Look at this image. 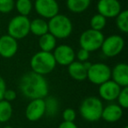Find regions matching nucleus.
Masks as SVG:
<instances>
[{
    "mask_svg": "<svg viewBox=\"0 0 128 128\" xmlns=\"http://www.w3.org/2000/svg\"><path fill=\"white\" fill-rule=\"evenodd\" d=\"M4 128H13L12 126H4Z\"/></svg>",
    "mask_w": 128,
    "mask_h": 128,
    "instance_id": "473e14b6",
    "label": "nucleus"
},
{
    "mask_svg": "<svg viewBox=\"0 0 128 128\" xmlns=\"http://www.w3.org/2000/svg\"><path fill=\"white\" fill-rule=\"evenodd\" d=\"M116 26L118 29L123 34L128 32V12L127 10H123L116 17Z\"/></svg>",
    "mask_w": 128,
    "mask_h": 128,
    "instance_id": "b1692460",
    "label": "nucleus"
},
{
    "mask_svg": "<svg viewBox=\"0 0 128 128\" xmlns=\"http://www.w3.org/2000/svg\"><path fill=\"white\" fill-rule=\"evenodd\" d=\"M30 67L32 72L44 76L54 70L56 67V62L53 53L39 51L34 54L31 58Z\"/></svg>",
    "mask_w": 128,
    "mask_h": 128,
    "instance_id": "f03ea898",
    "label": "nucleus"
},
{
    "mask_svg": "<svg viewBox=\"0 0 128 128\" xmlns=\"http://www.w3.org/2000/svg\"><path fill=\"white\" fill-rule=\"evenodd\" d=\"M53 55L56 64L60 66H68L76 59V53L74 49L68 45L62 44L54 49Z\"/></svg>",
    "mask_w": 128,
    "mask_h": 128,
    "instance_id": "9d476101",
    "label": "nucleus"
},
{
    "mask_svg": "<svg viewBox=\"0 0 128 128\" xmlns=\"http://www.w3.org/2000/svg\"><path fill=\"white\" fill-rule=\"evenodd\" d=\"M48 32L58 40L67 39L73 31V25L68 17L63 14H57L48 22Z\"/></svg>",
    "mask_w": 128,
    "mask_h": 128,
    "instance_id": "20e7f679",
    "label": "nucleus"
},
{
    "mask_svg": "<svg viewBox=\"0 0 128 128\" xmlns=\"http://www.w3.org/2000/svg\"><path fill=\"white\" fill-rule=\"evenodd\" d=\"M112 68L105 63H93L87 71V79L93 84L100 85L110 79Z\"/></svg>",
    "mask_w": 128,
    "mask_h": 128,
    "instance_id": "0eeeda50",
    "label": "nucleus"
},
{
    "mask_svg": "<svg viewBox=\"0 0 128 128\" xmlns=\"http://www.w3.org/2000/svg\"><path fill=\"white\" fill-rule=\"evenodd\" d=\"M110 79L121 88L128 86V66L124 62L118 63L112 70Z\"/></svg>",
    "mask_w": 128,
    "mask_h": 128,
    "instance_id": "2eb2a0df",
    "label": "nucleus"
},
{
    "mask_svg": "<svg viewBox=\"0 0 128 128\" xmlns=\"http://www.w3.org/2000/svg\"><path fill=\"white\" fill-rule=\"evenodd\" d=\"M104 39L103 32L93 29H87L79 37V44L81 48L90 52H94L100 49L102 43Z\"/></svg>",
    "mask_w": 128,
    "mask_h": 128,
    "instance_id": "423d86ee",
    "label": "nucleus"
},
{
    "mask_svg": "<svg viewBox=\"0 0 128 128\" xmlns=\"http://www.w3.org/2000/svg\"><path fill=\"white\" fill-rule=\"evenodd\" d=\"M124 109H122L118 104H110L104 107L101 118L107 123H116L123 117Z\"/></svg>",
    "mask_w": 128,
    "mask_h": 128,
    "instance_id": "dca6fc26",
    "label": "nucleus"
},
{
    "mask_svg": "<svg viewBox=\"0 0 128 128\" xmlns=\"http://www.w3.org/2000/svg\"><path fill=\"white\" fill-rule=\"evenodd\" d=\"M45 101V115L54 117L59 110V102L54 96H46Z\"/></svg>",
    "mask_w": 128,
    "mask_h": 128,
    "instance_id": "412c9836",
    "label": "nucleus"
},
{
    "mask_svg": "<svg viewBox=\"0 0 128 128\" xmlns=\"http://www.w3.org/2000/svg\"><path fill=\"white\" fill-rule=\"evenodd\" d=\"M107 24V18L102 16L99 13H96L94 16L91 17L90 21V28L96 31H100L104 29Z\"/></svg>",
    "mask_w": 128,
    "mask_h": 128,
    "instance_id": "393cba45",
    "label": "nucleus"
},
{
    "mask_svg": "<svg viewBox=\"0 0 128 128\" xmlns=\"http://www.w3.org/2000/svg\"><path fill=\"white\" fill-rule=\"evenodd\" d=\"M0 36H1V32H0Z\"/></svg>",
    "mask_w": 128,
    "mask_h": 128,
    "instance_id": "c9c22d12",
    "label": "nucleus"
},
{
    "mask_svg": "<svg viewBox=\"0 0 128 128\" xmlns=\"http://www.w3.org/2000/svg\"></svg>",
    "mask_w": 128,
    "mask_h": 128,
    "instance_id": "e433bc0d",
    "label": "nucleus"
},
{
    "mask_svg": "<svg viewBox=\"0 0 128 128\" xmlns=\"http://www.w3.org/2000/svg\"><path fill=\"white\" fill-rule=\"evenodd\" d=\"M14 8H16L20 15L27 17L32 12L34 4L31 0H16Z\"/></svg>",
    "mask_w": 128,
    "mask_h": 128,
    "instance_id": "5701e85b",
    "label": "nucleus"
},
{
    "mask_svg": "<svg viewBox=\"0 0 128 128\" xmlns=\"http://www.w3.org/2000/svg\"><path fill=\"white\" fill-rule=\"evenodd\" d=\"M76 58L80 62H87L90 58V52L84 49V48H80V49L77 51V53L76 54Z\"/></svg>",
    "mask_w": 128,
    "mask_h": 128,
    "instance_id": "c85d7f7f",
    "label": "nucleus"
},
{
    "mask_svg": "<svg viewBox=\"0 0 128 128\" xmlns=\"http://www.w3.org/2000/svg\"><path fill=\"white\" fill-rule=\"evenodd\" d=\"M6 90V84L4 79L0 76V100H3L4 93Z\"/></svg>",
    "mask_w": 128,
    "mask_h": 128,
    "instance_id": "7c9ffc66",
    "label": "nucleus"
},
{
    "mask_svg": "<svg viewBox=\"0 0 128 128\" xmlns=\"http://www.w3.org/2000/svg\"><path fill=\"white\" fill-rule=\"evenodd\" d=\"M96 10L99 14L106 18H116L122 11L118 0H98Z\"/></svg>",
    "mask_w": 128,
    "mask_h": 128,
    "instance_id": "9b49d317",
    "label": "nucleus"
},
{
    "mask_svg": "<svg viewBox=\"0 0 128 128\" xmlns=\"http://www.w3.org/2000/svg\"><path fill=\"white\" fill-rule=\"evenodd\" d=\"M8 34L15 40H21L30 34V20L28 17L17 15L10 20L7 26Z\"/></svg>",
    "mask_w": 128,
    "mask_h": 128,
    "instance_id": "39448f33",
    "label": "nucleus"
},
{
    "mask_svg": "<svg viewBox=\"0 0 128 128\" xmlns=\"http://www.w3.org/2000/svg\"><path fill=\"white\" fill-rule=\"evenodd\" d=\"M58 128H78L75 122H67V121H62L58 126Z\"/></svg>",
    "mask_w": 128,
    "mask_h": 128,
    "instance_id": "2f4dec72",
    "label": "nucleus"
},
{
    "mask_svg": "<svg viewBox=\"0 0 128 128\" xmlns=\"http://www.w3.org/2000/svg\"><path fill=\"white\" fill-rule=\"evenodd\" d=\"M104 104L99 98L88 96L84 98L79 107V112L82 118L88 122H96L101 118Z\"/></svg>",
    "mask_w": 128,
    "mask_h": 128,
    "instance_id": "7ed1b4c3",
    "label": "nucleus"
},
{
    "mask_svg": "<svg viewBox=\"0 0 128 128\" xmlns=\"http://www.w3.org/2000/svg\"><path fill=\"white\" fill-rule=\"evenodd\" d=\"M62 118L63 121L67 122H74L76 118V112L74 109L67 108L62 112Z\"/></svg>",
    "mask_w": 128,
    "mask_h": 128,
    "instance_id": "cd10ccee",
    "label": "nucleus"
},
{
    "mask_svg": "<svg viewBox=\"0 0 128 128\" xmlns=\"http://www.w3.org/2000/svg\"><path fill=\"white\" fill-rule=\"evenodd\" d=\"M124 128H128V126H124Z\"/></svg>",
    "mask_w": 128,
    "mask_h": 128,
    "instance_id": "72a5a7b5",
    "label": "nucleus"
},
{
    "mask_svg": "<svg viewBox=\"0 0 128 128\" xmlns=\"http://www.w3.org/2000/svg\"><path fill=\"white\" fill-rule=\"evenodd\" d=\"M68 72L70 76L76 81L82 82L87 79V70L84 68L82 62L74 60L68 66Z\"/></svg>",
    "mask_w": 128,
    "mask_h": 128,
    "instance_id": "f3484780",
    "label": "nucleus"
},
{
    "mask_svg": "<svg viewBox=\"0 0 128 128\" xmlns=\"http://www.w3.org/2000/svg\"><path fill=\"white\" fill-rule=\"evenodd\" d=\"M18 88L22 95L31 100L45 98L48 96L49 91L48 82L46 78L32 71L27 72L22 76Z\"/></svg>",
    "mask_w": 128,
    "mask_h": 128,
    "instance_id": "f257e3e1",
    "label": "nucleus"
},
{
    "mask_svg": "<svg viewBox=\"0 0 128 128\" xmlns=\"http://www.w3.org/2000/svg\"><path fill=\"white\" fill-rule=\"evenodd\" d=\"M17 98V93L15 90H11V89H6V91H4V96H3V99L6 100V101L7 102H12L14 101L15 99H16Z\"/></svg>",
    "mask_w": 128,
    "mask_h": 128,
    "instance_id": "c756f323",
    "label": "nucleus"
},
{
    "mask_svg": "<svg viewBox=\"0 0 128 128\" xmlns=\"http://www.w3.org/2000/svg\"><path fill=\"white\" fill-rule=\"evenodd\" d=\"M25 115L30 122H36L45 115L44 98L32 99L26 108Z\"/></svg>",
    "mask_w": 128,
    "mask_h": 128,
    "instance_id": "f8f14e48",
    "label": "nucleus"
},
{
    "mask_svg": "<svg viewBox=\"0 0 128 128\" xmlns=\"http://www.w3.org/2000/svg\"><path fill=\"white\" fill-rule=\"evenodd\" d=\"M124 46V40L118 34H112L104 39L101 50L106 57L112 58L118 55Z\"/></svg>",
    "mask_w": 128,
    "mask_h": 128,
    "instance_id": "6e6552de",
    "label": "nucleus"
},
{
    "mask_svg": "<svg viewBox=\"0 0 128 128\" xmlns=\"http://www.w3.org/2000/svg\"><path fill=\"white\" fill-rule=\"evenodd\" d=\"M12 106L10 102L0 100V123H6L12 116Z\"/></svg>",
    "mask_w": 128,
    "mask_h": 128,
    "instance_id": "4be33fe9",
    "label": "nucleus"
},
{
    "mask_svg": "<svg viewBox=\"0 0 128 128\" xmlns=\"http://www.w3.org/2000/svg\"><path fill=\"white\" fill-rule=\"evenodd\" d=\"M30 32L35 36H42L43 34L48 32V21L45 18H37L30 21Z\"/></svg>",
    "mask_w": 128,
    "mask_h": 128,
    "instance_id": "a211bd4d",
    "label": "nucleus"
},
{
    "mask_svg": "<svg viewBox=\"0 0 128 128\" xmlns=\"http://www.w3.org/2000/svg\"><path fill=\"white\" fill-rule=\"evenodd\" d=\"M118 104L122 109H127L128 107V87H124L121 89L118 96Z\"/></svg>",
    "mask_w": 128,
    "mask_h": 128,
    "instance_id": "a878e982",
    "label": "nucleus"
},
{
    "mask_svg": "<svg viewBox=\"0 0 128 128\" xmlns=\"http://www.w3.org/2000/svg\"><path fill=\"white\" fill-rule=\"evenodd\" d=\"M67 8L73 13H82L90 6V0H67Z\"/></svg>",
    "mask_w": 128,
    "mask_h": 128,
    "instance_id": "aec40b11",
    "label": "nucleus"
},
{
    "mask_svg": "<svg viewBox=\"0 0 128 128\" xmlns=\"http://www.w3.org/2000/svg\"><path fill=\"white\" fill-rule=\"evenodd\" d=\"M34 8L42 18L50 20L59 13V4L56 0H35Z\"/></svg>",
    "mask_w": 128,
    "mask_h": 128,
    "instance_id": "1a4fd4ad",
    "label": "nucleus"
},
{
    "mask_svg": "<svg viewBox=\"0 0 128 128\" xmlns=\"http://www.w3.org/2000/svg\"><path fill=\"white\" fill-rule=\"evenodd\" d=\"M56 41L57 39L50 32L43 34L39 39V46L40 48V51L52 53V51H54V49L56 48Z\"/></svg>",
    "mask_w": 128,
    "mask_h": 128,
    "instance_id": "6ab92c4d",
    "label": "nucleus"
},
{
    "mask_svg": "<svg viewBox=\"0 0 128 128\" xmlns=\"http://www.w3.org/2000/svg\"><path fill=\"white\" fill-rule=\"evenodd\" d=\"M15 1L14 0H0V13L6 14L14 9Z\"/></svg>",
    "mask_w": 128,
    "mask_h": 128,
    "instance_id": "bb28decb",
    "label": "nucleus"
},
{
    "mask_svg": "<svg viewBox=\"0 0 128 128\" xmlns=\"http://www.w3.org/2000/svg\"><path fill=\"white\" fill-rule=\"evenodd\" d=\"M122 88L112 79L100 84L98 88L100 98L107 102H112L117 99Z\"/></svg>",
    "mask_w": 128,
    "mask_h": 128,
    "instance_id": "ddd939ff",
    "label": "nucleus"
},
{
    "mask_svg": "<svg viewBox=\"0 0 128 128\" xmlns=\"http://www.w3.org/2000/svg\"><path fill=\"white\" fill-rule=\"evenodd\" d=\"M18 40L9 34L0 36V56L4 59L13 57L18 51Z\"/></svg>",
    "mask_w": 128,
    "mask_h": 128,
    "instance_id": "4468645a",
    "label": "nucleus"
},
{
    "mask_svg": "<svg viewBox=\"0 0 128 128\" xmlns=\"http://www.w3.org/2000/svg\"><path fill=\"white\" fill-rule=\"evenodd\" d=\"M91 128H96V127H91Z\"/></svg>",
    "mask_w": 128,
    "mask_h": 128,
    "instance_id": "f704fd0d",
    "label": "nucleus"
}]
</instances>
